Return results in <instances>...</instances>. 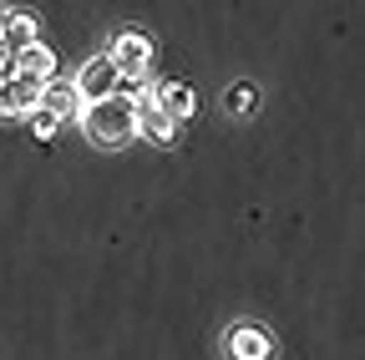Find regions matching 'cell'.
<instances>
[{
  "label": "cell",
  "mask_w": 365,
  "mask_h": 360,
  "mask_svg": "<svg viewBox=\"0 0 365 360\" xmlns=\"http://www.w3.org/2000/svg\"><path fill=\"white\" fill-rule=\"evenodd\" d=\"M76 97H81V107L86 102H102V97H117V86H122V71L112 66V56L102 51V56H91L81 71H76Z\"/></svg>",
  "instance_id": "3957f363"
},
{
  "label": "cell",
  "mask_w": 365,
  "mask_h": 360,
  "mask_svg": "<svg viewBox=\"0 0 365 360\" xmlns=\"http://www.w3.org/2000/svg\"><path fill=\"white\" fill-rule=\"evenodd\" d=\"M148 102H153L158 112H168L178 127L198 112V92H193L188 81H158V86H148Z\"/></svg>",
  "instance_id": "5b68a950"
},
{
  "label": "cell",
  "mask_w": 365,
  "mask_h": 360,
  "mask_svg": "<svg viewBox=\"0 0 365 360\" xmlns=\"http://www.w3.org/2000/svg\"><path fill=\"white\" fill-rule=\"evenodd\" d=\"M81 132H86V143H97V148H122V143L137 138V107L127 97L86 102L81 107Z\"/></svg>",
  "instance_id": "6da1fadb"
},
{
  "label": "cell",
  "mask_w": 365,
  "mask_h": 360,
  "mask_svg": "<svg viewBox=\"0 0 365 360\" xmlns=\"http://www.w3.org/2000/svg\"><path fill=\"white\" fill-rule=\"evenodd\" d=\"M41 112H51L56 122L81 117V97H76V86H71V81H61V76H51V81L41 86Z\"/></svg>",
  "instance_id": "30bf717a"
},
{
  "label": "cell",
  "mask_w": 365,
  "mask_h": 360,
  "mask_svg": "<svg viewBox=\"0 0 365 360\" xmlns=\"http://www.w3.org/2000/svg\"><path fill=\"white\" fill-rule=\"evenodd\" d=\"M269 355H274V335L264 325L244 320L228 330V360H269Z\"/></svg>",
  "instance_id": "8992f818"
},
{
  "label": "cell",
  "mask_w": 365,
  "mask_h": 360,
  "mask_svg": "<svg viewBox=\"0 0 365 360\" xmlns=\"http://www.w3.org/2000/svg\"><path fill=\"white\" fill-rule=\"evenodd\" d=\"M0 16H6V11H0Z\"/></svg>",
  "instance_id": "5bb4252c"
},
{
  "label": "cell",
  "mask_w": 365,
  "mask_h": 360,
  "mask_svg": "<svg viewBox=\"0 0 365 360\" xmlns=\"http://www.w3.org/2000/svg\"><path fill=\"white\" fill-rule=\"evenodd\" d=\"M107 56L122 71V81H148V71H153V36L148 31H117Z\"/></svg>",
  "instance_id": "7a4b0ae2"
},
{
  "label": "cell",
  "mask_w": 365,
  "mask_h": 360,
  "mask_svg": "<svg viewBox=\"0 0 365 360\" xmlns=\"http://www.w3.org/2000/svg\"><path fill=\"white\" fill-rule=\"evenodd\" d=\"M228 112H234V117H254L259 112V86L254 81H234V86H228Z\"/></svg>",
  "instance_id": "8fae6325"
},
{
  "label": "cell",
  "mask_w": 365,
  "mask_h": 360,
  "mask_svg": "<svg viewBox=\"0 0 365 360\" xmlns=\"http://www.w3.org/2000/svg\"><path fill=\"white\" fill-rule=\"evenodd\" d=\"M41 86L46 81H31V76H21V71H11V76H0V117H31L36 107H41Z\"/></svg>",
  "instance_id": "277c9868"
},
{
  "label": "cell",
  "mask_w": 365,
  "mask_h": 360,
  "mask_svg": "<svg viewBox=\"0 0 365 360\" xmlns=\"http://www.w3.org/2000/svg\"><path fill=\"white\" fill-rule=\"evenodd\" d=\"M11 71H16V56H11L6 46H0V76H11Z\"/></svg>",
  "instance_id": "4fadbf2b"
},
{
  "label": "cell",
  "mask_w": 365,
  "mask_h": 360,
  "mask_svg": "<svg viewBox=\"0 0 365 360\" xmlns=\"http://www.w3.org/2000/svg\"><path fill=\"white\" fill-rule=\"evenodd\" d=\"M31 41H41V21L31 11H6V16H0V46H6L11 56L26 51Z\"/></svg>",
  "instance_id": "ba28073f"
},
{
  "label": "cell",
  "mask_w": 365,
  "mask_h": 360,
  "mask_svg": "<svg viewBox=\"0 0 365 360\" xmlns=\"http://www.w3.org/2000/svg\"><path fill=\"white\" fill-rule=\"evenodd\" d=\"M137 138H148V143L168 148V143H178V122H173L168 112H158V107L143 97V102H137Z\"/></svg>",
  "instance_id": "9c48e42d"
},
{
  "label": "cell",
  "mask_w": 365,
  "mask_h": 360,
  "mask_svg": "<svg viewBox=\"0 0 365 360\" xmlns=\"http://www.w3.org/2000/svg\"><path fill=\"white\" fill-rule=\"evenodd\" d=\"M16 71L31 76V81H51V76H61V56L46 41H31L26 51H16Z\"/></svg>",
  "instance_id": "52a82bcc"
},
{
  "label": "cell",
  "mask_w": 365,
  "mask_h": 360,
  "mask_svg": "<svg viewBox=\"0 0 365 360\" xmlns=\"http://www.w3.org/2000/svg\"><path fill=\"white\" fill-rule=\"evenodd\" d=\"M26 122H31V138H36V143H51V138H56V127H61V122H56L51 112H41V107H36V112H31Z\"/></svg>",
  "instance_id": "7c38bea8"
}]
</instances>
